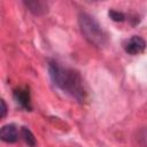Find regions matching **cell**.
<instances>
[{
    "instance_id": "obj_1",
    "label": "cell",
    "mask_w": 147,
    "mask_h": 147,
    "mask_svg": "<svg viewBox=\"0 0 147 147\" xmlns=\"http://www.w3.org/2000/svg\"><path fill=\"white\" fill-rule=\"evenodd\" d=\"M47 68L52 82L62 92L72 96L78 102H84L86 100V86L83 77L77 70L63 67L54 60L48 61Z\"/></svg>"
},
{
    "instance_id": "obj_2",
    "label": "cell",
    "mask_w": 147,
    "mask_h": 147,
    "mask_svg": "<svg viewBox=\"0 0 147 147\" xmlns=\"http://www.w3.org/2000/svg\"><path fill=\"white\" fill-rule=\"evenodd\" d=\"M78 24L84 38L93 46L102 48L107 45V33L100 25V23L90 14L80 13L78 15Z\"/></svg>"
},
{
    "instance_id": "obj_3",
    "label": "cell",
    "mask_w": 147,
    "mask_h": 147,
    "mask_svg": "<svg viewBox=\"0 0 147 147\" xmlns=\"http://www.w3.org/2000/svg\"><path fill=\"white\" fill-rule=\"evenodd\" d=\"M13 96L14 100L16 101V103L25 109V110H31L32 106H31V94H30V90L26 86H20L14 90L13 92Z\"/></svg>"
},
{
    "instance_id": "obj_4",
    "label": "cell",
    "mask_w": 147,
    "mask_h": 147,
    "mask_svg": "<svg viewBox=\"0 0 147 147\" xmlns=\"http://www.w3.org/2000/svg\"><path fill=\"white\" fill-rule=\"evenodd\" d=\"M146 48V41L140 36H132L130 39L126 40L124 45V51L130 55H138L141 54Z\"/></svg>"
},
{
    "instance_id": "obj_5",
    "label": "cell",
    "mask_w": 147,
    "mask_h": 147,
    "mask_svg": "<svg viewBox=\"0 0 147 147\" xmlns=\"http://www.w3.org/2000/svg\"><path fill=\"white\" fill-rule=\"evenodd\" d=\"M18 130L15 124H6L0 130V139L7 144H14L18 140Z\"/></svg>"
},
{
    "instance_id": "obj_6",
    "label": "cell",
    "mask_w": 147,
    "mask_h": 147,
    "mask_svg": "<svg viewBox=\"0 0 147 147\" xmlns=\"http://www.w3.org/2000/svg\"><path fill=\"white\" fill-rule=\"evenodd\" d=\"M23 3L28 8V10L36 16L44 15L48 10L47 3L44 1H40V0H29V1H24Z\"/></svg>"
},
{
    "instance_id": "obj_7",
    "label": "cell",
    "mask_w": 147,
    "mask_h": 147,
    "mask_svg": "<svg viewBox=\"0 0 147 147\" xmlns=\"http://www.w3.org/2000/svg\"><path fill=\"white\" fill-rule=\"evenodd\" d=\"M20 134H21V137L23 138L24 142H25L28 146H30V147H34V146H36L37 140H36L33 133H32L28 127H25V126L21 127V130H20Z\"/></svg>"
},
{
    "instance_id": "obj_8",
    "label": "cell",
    "mask_w": 147,
    "mask_h": 147,
    "mask_svg": "<svg viewBox=\"0 0 147 147\" xmlns=\"http://www.w3.org/2000/svg\"><path fill=\"white\" fill-rule=\"evenodd\" d=\"M108 16L114 22H124L125 21V14L119 10H116V9H109Z\"/></svg>"
},
{
    "instance_id": "obj_9",
    "label": "cell",
    "mask_w": 147,
    "mask_h": 147,
    "mask_svg": "<svg viewBox=\"0 0 147 147\" xmlns=\"http://www.w3.org/2000/svg\"><path fill=\"white\" fill-rule=\"evenodd\" d=\"M139 140L144 147H147V129L142 130L139 134Z\"/></svg>"
},
{
    "instance_id": "obj_10",
    "label": "cell",
    "mask_w": 147,
    "mask_h": 147,
    "mask_svg": "<svg viewBox=\"0 0 147 147\" xmlns=\"http://www.w3.org/2000/svg\"><path fill=\"white\" fill-rule=\"evenodd\" d=\"M1 109H0V118H3L7 114V106H6V102L3 99H1Z\"/></svg>"
}]
</instances>
